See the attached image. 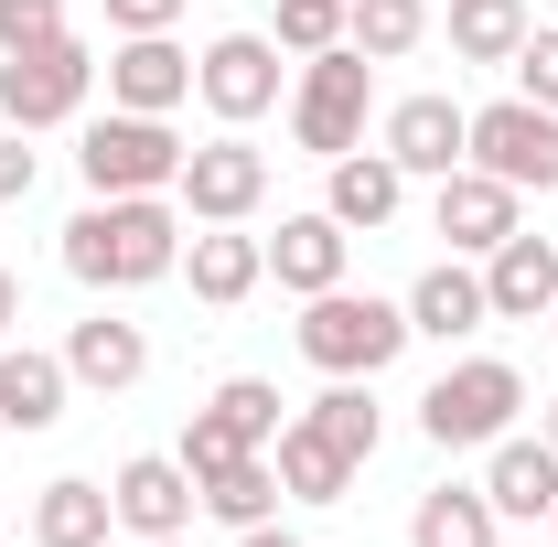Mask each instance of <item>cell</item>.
Listing matches in <instances>:
<instances>
[{
    "label": "cell",
    "instance_id": "11",
    "mask_svg": "<svg viewBox=\"0 0 558 547\" xmlns=\"http://www.w3.org/2000/svg\"><path fill=\"white\" fill-rule=\"evenodd\" d=\"M97 75H108V108H140V119H172L194 97V54L172 33H119V54Z\"/></svg>",
    "mask_w": 558,
    "mask_h": 547
},
{
    "label": "cell",
    "instance_id": "7",
    "mask_svg": "<svg viewBox=\"0 0 558 547\" xmlns=\"http://www.w3.org/2000/svg\"><path fill=\"white\" fill-rule=\"evenodd\" d=\"M473 172L515 183V194H558V108H537V97L473 108Z\"/></svg>",
    "mask_w": 558,
    "mask_h": 547
},
{
    "label": "cell",
    "instance_id": "30",
    "mask_svg": "<svg viewBox=\"0 0 558 547\" xmlns=\"http://www.w3.org/2000/svg\"><path fill=\"white\" fill-rule=\"evenodd\" d=\"M279 54H333L344 44V0H279Z\"/></svg>",
    "mask_w": 558,
    "mask_h": 547
},
{
    "label": "cell",
    "instance_id": "2",
    "mask_svg": "<svg viewBox=\"0 0 558 547\" xmlns=\"http://www.w3.org/2000/svg\"><path fill=\"white\" fill-rule=\"evenodd\" d=\"M301 354L323 376H387L409 354V301H376V290H312L301 312Z\"/></svg>",
    "mask_w": 558,
    "mask_h": 547
},
{
    "label": "cell",
    "instance_id": "15",
    "mask_svg": "<svg viewBox=\"0 0 558 547\" xmlns=\"http://www.w3.org/2000/svg\"><path fill=\"white\" fill-rule=\"evenodd\" d=\"M183 269H194V301H215V312H236V301H247V290L269 279V236H236V226H194Z\"/></svg>",
    "mask_w": 558,
    "mask_h": 547
},
{
    "label": "cell",
    "instance_id": "6",
    "mask_svg": "<svg viewBox=\"0 0 558 547\" xmlns=\"http://www.w3.org/2000/svg\"><path fill=\"white\" fill-rule=\"evenodd\" d=\"M86 86H97V54L54 33V44H22V54H0V119L11 130H65L75 108H86Z\"/></svg>",
    "mask_w": 558,
    "mask_h": 547
},
{
    "label": "cell",
    "instance_id": "31",
    "mask_svg": "<svg viewBox=\"0 0 558 547\" xmlns=\"http://www.w3.org/2000/svg\"><path fill=\"white\" fill-rule=\"evenodd\" d=\"M515 97H537V108H558V22H526V44H515Z\"/></svg>",
    "mask_w": 558,
    "mask_h": 547
},
{
    "label": "cell",
    "instance_id": "28",
    "mask_svg": "<svg viewBox=\"0 0 558 547\" xmlns=\"http://www.w3.org/2000/svg\"><path fill=\"white\" fill-rule=\"evenodd\" d=\"M312 429H323V440H333V451H344L354 473H365V462H376V429H387V418L365 409V376H333V387H323V398H312Z\"/></svg>",
    "mask_w": 558,
    "mask_h": 547
},
{
    "label": "cell",
    "instance_id": "14",
    "mask_svg": "<svg viewBox=\"0 0 558 547\" xmlns=\"http://www.w3.org/2000/svg\"><path fill=\"white\" fill-rule=\"evenodd\" d=\"M484 301H494V323H548L558 312V247L515 226V236L484 258Z\"/></svg>",
    "mask_w": 558,
    "mask_h": 547
},
{
    "label": "cell",
    "instance_id": "18",
    "mask_svg": "<svg viewBox=\"0 0 558 547\" xmlns=\"http://www.w3.org/2000/svg\"><path fill=\"white\" fill-rule=\"evenodd\" d=\"M484 323H494V301H484V269H462V258L418 269V290H409V333H440V343H462V333H484Z\"/></svg>",
    "mask_w": 558,
    "mask_h": 547
},
{
    "label": "cell",
    "instance_id": "38",
    "mask_svg": "<svg viewBox=\"0 0 558 547\" xmlns=\"http://www.w3.org/2000/svg\"><path fill=\"white\" fill-rule=\"evenodd\" d=\"M140 547H194V537H140Z\"/></svg>",
    "mask_w": 558,
    "mask_h": 547
},
{
    "label": "cell",
    "instance_id": "27",
    "mask_svg": "<svg viewBox=\"0 0 558 547\" xmlns=\"http://www.w3.org/2000/svg\"><path fill=\"white\" fill-rule=\"evenodd\" d=\"M526 44V0H451V54L462 65H515Z\"/></svg>",
    "mask_w": 558,
    "mask_h": 547
},
{
    "label": "cell",
    "instance_id": "37",
    "mask_svg": "<svg viewBox=\"0 0 558 547\" xmlns=\"http://www.w3.org/2000/svg\"><path fill=\"white\" fill-rule=\"evenodd\" d=\"M236 547H301V537H290V526H247Z\"/></svg>",
    "mask_w": 558,
    "mask_h": 547
},
{
    "label": "cell",
    "instance_id": "20",
    "mask_svg": "<svg viewBox=\"0 0 558 547\" xmlns=\"http://www.w3.org/2000/svg\"><path fill=\"white\" fill-rule=\"evenodd\" d=\"M484 494H494V515H548L558 505V451H548V429L537 440H494V462H484Z\"/></svg>",
    "mask_w": 558,
    "mask_h": 547
},
{
    "label": "cell",
    "instance_id": "12",
    "mask_svg": "<svg viewBox=\"0 0 558 547\" xmlns=\"http://www.w3.org/2000/svg\"><path fill=\"white\" fill-rule=\"evenodd\" d=\"M376 150H387L398 172H429V183H440V172L473 161V108H451V97H398Z\"/></svg>",
    "mask_w": 558,
    "mask_h": 547
},
{
    "label": "cell",
    "instance_id": "16",
    "mask_svg": "<svg viewBox=\"0 0 558 547\" xmlns=\"http://www.w3.org/2000/svg\"><path fill=\"white\" fill-rule=\"evenodd\" d=\"M65 376H75V387H97V398H119V387L150 376V333L97 312V323H75V333H65Z\"/></svg>",
    "mask_w": 558,
    "mask_h": 547
},
{
    "label": "cell",
    "instance_id": "9",
    "mask_svg": "<svg viewBox=\"0 0 558 547\" xmlns=\"http://www.w3.org/2000/svg\"><path fill=\"white\" fill-rule=\"evenodd\" d=\"M194 97H205L226 130L269 119V108H279V44H269V33H215L205 54H194Z\"/></svg>",
    "mask_w": 558,
    "mask_h": 547
},
{
    "label": "cell",
    "instance_id": "4",
    "mask_svg": "<svg viewBox=\"0 0 558 547\" xmlns=\"http://www.w3.org/2000/svg\"><path fill=\"white\" fill-rule=\"evenodd\" d=\"M75 172H86V194H172L183 139H172V119L108 108V119H86V139H75Z\"/></svg>",
    "mask_w": 558,
    "mask_h": 547
},
{
    "label": "cell",
    "instance_id": "1",
    "mask_svg": "<svg viewBox=\"0 0 558 547\" xmlns=\"http://www.w3.org/2000/svg\"><path fill=\"white\" fill-rule=\"evenodd\" d=\"M65 269L86 290H150V279L183 269V215L161 205V194H97L65 226Z\"/></svg>",
    "mask_w": 558,
    "mask_h": 547
},
{
    "label": "cell",
    "instance_id": "8",
    "mask_svg": "<svg viewBox=\"0 0 558 547\" xmlns=\"http://www.w3.org/2000/svg\"><path fill=\"white\" fill-rule=\"evenodd\" d=\"M172 194L194 226H247V215L269 205V150L258 139H205V150H183V172H172Z\"/></svg>",
    "mask_w": 558,
    "mask_h": 547
},
{
    "label": "cell",
    "instance_id": "33",
    "mask_svg": "<svg viewBox=\"0 0 558 547\" xmlns=\"http://www.w3.org/2000/svg\"><path fill=\"white\" fill-rule=\"evenodd\" d=\"M54 33H65V0H0V54L54 44Z\"/></svg>",
    "mask_w": 558,
    "mask_h": 547
},
{
    "label": "cell",
    "instance_id": "40",
    "mask_svg": "<svg viewBox=\"0 0 558 547\" xmlns=\"http://www.w3.org/2000/svg\"><path fill=\"white\" fill-rule=\"evenodd\" d=\"M548 526H558V505H548Z\"/></svg>",
    "mask_w": 558,
    "mask_h": 547
},
{
    "label": "cell",
    "instance_id": "29",
    "mask_svg": "<svg viewBox=\"0 0 558 547\" xmlns=\"http://www.w3.org/2000/svg\"><path fill=\"white\" fill-rule=\"evenodd\" d=\"M205 409L226 418V429H236V440H247V451H269L279 429H290V418H279V387H269V376H226V387H215Z\"/></svg>",
    "mask_w": 558,
    "mask_h": 547
},
{
    "label": "cell",
    "instance_id": "39",
    "mask_svg": "<svg viewBox=\"0 0 558 547\" xmlns=\"http://www.w3.org/2000/svg\"><path fill=\"white\" fill-rule=\"evenodd\" d=\"M548 451H558V409H548Z\"/></svg>",
    "mask_w": 558,
    "mask_h": 547
},
{
    "label": "cell",
    "instance_id": "36",
    "mask_svg": "<svg viewBox=\"0 0 558 547\" xmlns=\"http://www.w3.org/2000/svg\"><path fill=\"white\" fill-rule=\"evenodd\" d=\"M11 323H22V279L0 269V343H11Z\"/></svg>",
    "mask_w": 558,
    "mask_h": 547
},
{
    "label": "cell",
    "instance_id": "34",
    "mask_svg": "<svg viewBox=\"0 0 558 547\" xmlns=\"http://www.w3.org/2000/svg\"><path fill=\"white\" fill-rule=\"evenodd\" d=\"M33 130H0V205H22L33 194V150H22Z\"/></svg>",
    "mask_w": 558,
    "mask_h": 547
},
{
    "label": "cell",
    "instance_id": "13",
    "mask_svg": "<svg viewBox=\"0 0 558 547\" xmlns=\"http://www.w3.org/2000/svg\"><path fill=\"white\" fill-rule=\"evenodd\" d=\"M429 226L451 236V258H494L505 236H515V183H494V172H440V205H429Z\"/></svg>",
    "mask_w": 558,
    "mask_h": 547
},
{
    "label": "cell",
    "instance_id": "24",
    "mask_svg": "<svg viewBox=\"0 0 558 547\" xmlns=\"http://www.w3.org/2000/svg\"><path fill=\"white\" fill-rule=\"evenodd\" d=\"M194 494H205L215 526H236V537H247V526H269V505H279V462H269V451H236V462H215Z\"/></svg>",
    "mask_w": 558,
    "mask_h": 547
},
{
    "label": "cell",
    "instance_id": "22",
    "mask_svg": "<svg viewBox=\"0 0 558 547\" xmlns=\"http://www.w3.org/2000/svg\"><path fill=\"white\" fill-rule=\"evenodd\" d=\"M269 462H279V494H301V505H344V483H354V462L312 429V418H290V429H279Z\"/></svg>",
    "mask_w": 558,
    "mask_h": 547
},
{
    "label": "cell",
    "instance_id": "41",
    "mask_svg": "<svg viewBox=\"0 0 558 547\" xmlns=\"http://www.w3.org/2000/svg\"><path fill=\"white\" fill-rule=\"evenodd\" d=\"M548 323H558V312H548Z\"/></svg>",
    "mask_w": 558,
    "mask_h": 547
},
{
    "label": "cell",
    "instance_id": "21",
    "mask_svg": "<svg viewBox=\"0 0 558 547\" xmlns=\"http://www.w3.org/2000/svg\"><path fill=\"white\" fill-rule=\"evenodd\" d=\"M409 205V172H398V161H387V150H344V161H333V194H323V215H333V226H387V215Z\"/></svg>",
    "mask_w": 558,
    "mask_h": 547
},
{
    "label": "cell",
    "instance_id": "25",
    "mask_svg": "<svg viewBox=\"0 0 558 547\" xmlns=\"http://www.w3.org/2000/svg\"><path fill=\"white\" fill-rule=\"evenodd\" d=\"M494 494L484 483H440V494H418V515H409V547H494Z\"/></svg>",
    "mask_w": 558,
    "mask_h": 547
},
{
    "label": "cell",
    "instance_id": "35",
    "mask_svg": "<svg viewBox=\"0 0 558 547\" xmlns=\"http://www.w3.org/2000/svg\"><path fill=\"white\" fill-rule=\"evenodd\" d=\"M108 22H119V33H172L183 0H108Z\"/></svg>",
    "mask_w": 558,
    "mask_h": 547
},
{
    "label": "cell",
    "instance_id": "17",
    "mask_svg": "<svg viewBox=\"0 0 558 547\" xmlns=\"http://www.w3.org/2000/svg\"><path fill=\"white\" fill-rule=\"evenodd\" d=\"M344 226H333V215H279V236H269V269H279V290H301V301H312V290H344Z\"/></svg>",
    "mask_w": 558,
    "mask_h": 547
},
{
    "label": "cell",
    "instance_id": "3",
    "mask_svg": "<svg viewBox=\"0 0 558 547\" xmlns=\"http://www.w3.org/2000/svg\"><path fill=\"white\" fill-rule=\"evenodd\" d=\"M365 97H376V65H365L354 44L312 54V65H301V86H290V139H301L312 161H344V150H365Z\"/></svg>",
    "mask_w": 558,
    "mask_h": 547
},
{
    "label": "cell",
    "instance_id": "19",
    "mask_svg": "<svg viewBox=\"0 0 558 547\" xmlns=\"http://www.w3.org/2000/svg\"><path fill=\"white\" fill-rule=\"evenodd\" d=\"M65 354H33V343H0V429H54L65 418Z\"/></svg>",
    "mask_w": 558,
    "mask_h": 547
},
{
    "label": "cell",
    "instance_id": "26",
    "mask_svg": "<svg viewBox=\"0 0 558 547\" xmlns=\"http://www.w3.org/2000/svg\"><path fill=\"white\" fill-rule=\"evenodd\" d=\"M344 44L365 65H398L429 44V0H344Z\"/></svg>",
    "mask_w": 558,
    "mask_h": 547
},
{
    "label": "cell",
    "instance_id": "10",
    "mask_svg": "<svg viewBox=\"0 0 558 547\" xmlns=\"http://www.w3.org/2000/svg\"><path fill=\"white\" fill-rule=\"evenodd\" d=\"M108 505H119L130 537H183V526L205 515V494H194V473H183V451H140V462H119Z\"/></svg>",
    "mask_w": 558,
    "mask_h": 547
},
{
    "label": "cell",
    "instance_id": "32",
    "mask_svg": "<svg viewBox=\"0 0 558 547\" xmlns=\"http://www.w3.org/2000/svg\"><path fill=\"white\" fill-rule=\"evenodd\" d=\"M236 451H247V440H236V429H226L215 409H194V418H183V473H194V483H205L215 462H236Z\"/></svg>",
    "mask_w": 558,
    "mask_h": 547
},
{
    "label": "cell",
    "instance_id": "5",
    "mask_svg": "<svg viewBox=\"0 0 558 547\" xmlns=\"http://www.w3.org/2000/svg\"><path fill=\"white\" fill-rule=\"evenodd\" d=\"M526 409V387H515V365L505 354H473V365H451L429 398H418V429L440 440V451H494L505 429Z\"/></svg>",
    "mask_w": 558,
    "mask_h": 547
},
{
    "label": "cell",
    "instance_id": "23",
    "mask_svg": "<svg viewBox=\"0 0 558 547\" xmlns=\"http://www.w3.org/2000/svg\"><path fill=\"white\" fill-rule=\"evenodd\" d=\"M108 526H119L108 483H44L33 494V547H108Z\"/></svg>",
    "mask_w": 558,
    "mask_h": 547
}]
</instances>
